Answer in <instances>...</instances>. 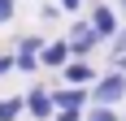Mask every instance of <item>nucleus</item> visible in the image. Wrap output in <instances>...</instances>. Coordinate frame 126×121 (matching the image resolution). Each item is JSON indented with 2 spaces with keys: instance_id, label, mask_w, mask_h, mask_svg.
<instances>
[{
  "instance_id": "f8f14e48",
  "label": "nucleus",
  "mask_w": 126,
  "mask_h": 121,
  "mask_svg": "<svg viewBox=\"0 0 126 121\" xmlns=\"http://www.w3.org/2000/svg\"><path fill=\"white\" fill-rule=\"evenodd\" d=\"M113 35H117L113 39V56H126V30H113Z\"/></svg>"
},
{
  "instance_id": "f257e3e1",
  "label": "nucleus",
  "mask_w": 126,
  "mask_h": 121,
  "mask_svg": "<svg viewBox=\"0 0 126 121\" xmlns=\"http://www.w3.org/2000/svg\"><path fill=\"white\" fill-rule=\"evenodd\" d=\"M122 99H126V73H117V69L100 82H91V91H87V104H104V108H113Z\"/></svg>"
},
{
  "instance_id": "f03ea898",
  "label": "nucleus",
  "mask_w": 126,
  "mask_h": 121,
  "mask_svg": "<svg viewBox=\"0 0 126 121\" xmlns=\"http://www.w3.org/2000/svg\"><path fill=\"white\" fill-rule=\"evenodd\" d=\"M22 108L31 112V117H35V121H48L57 104H52V91H48V86H31V95L22 99Z\"/></svg>"
},
{
  "instance_id": "2eb2a0df",
  "label": "nucleus",
  "mask_w": 126,
  "mask_h": 121,
  "mask_svg": "<svg viewBox=\"0 0 126 121\" xmlns=\"http://www.w3.org/2000/svg\"><path fill=\"white\" fill-rule=\"evenodd\" d=\"M13 69V56H0V73H9Z\"/></svg>"
},
{
  "instance_id": "dca6fc26",
  "label": "nucleus",
  "mask_w": 126,
  "mask_h": 121,
  "mask_svg": "<svg viewBox=\"0 0 126 121\" xmlns=\"http://www.w3.org/2000/svg\"><path fill=\"white\" fill-rule=\"evenodd\" d=\"M113 69H117V73H126V56H113Z\"/></svg>"
},
{
  "instance_id": "6e6552de",
  "label": "nucleus",
  "mask_w": 126,
  "mask_h": 121,
  "mask_svg": "<svg viewBox=\"0 0 126 121\" xmlns=\"http://www.w3.org/2000/svg\"><path fill=\"white\" fill-rule=\"evenodd\" d=\"M22 117V99L9 95V99H0V121H17Z\"/></svg>"
},
{
  "instance_id": "9d476101",
  "label": "nucleus",
  "mask_w": 126,
  "mask_h": 121,
  "mask_svg": "<svg viewBox=\"0 0 126 121\" xmlns=\"http://www.w3.org/2000/svg\"><path fill=\"white\" fill-rule=\"evenodd\" d=\"M87 121H122V117H117L113 108H104V104H96V108L87 112Z\"/></svg>"
},
{
  "instance_id": "4468645a",
  "label": "nucleus",
  "mask_w": 126,
  "mask_h": 121,
  "mask_svg": "<svg viewBox=\"0 0 126 121\" xmlns=\"http://www.w3.org/2000/svg\"><path fill=\"white\" fill-rule=\"evenodd\" d=\"M61 9H70V13H74V9H83V0H61Z\"/></svg>"
},
{
  "instance_id": "39448f33",
  "label": "nucleus",
  "mask_w": 126,
  "mask_h": 121,
  "mask_svg": "<svg viewBox=\"0 0 126 121\" xmlns=\"http://www.w3.org/2000/svg\"><path fill=\"white\" fill-rule=\"evenodd\" d=\"M61 69H65V82H70V86H87V82H96V69H91L83 56H70Z\"/></svg>"
},
{
  "instance_id": "20e7f679",
  "label": "nucleus",
  "mask_w": 126,
  "mask_h": 121,
  "mask_svg": "<svg viewBox=\"0 0 126 121\" xmlns=\"http://www.w3.org/2000/svg\"><path fill=\"white\" fill-rule=\"evenodd\" d=\"M35 60L44 65V69H61L65 60H70V43H65V39H57V43H44V48L35 52Z\"/></svg>"
},
{
  "instance_id": "ddd939ff",
  "label": "nucleus",
  "mask_w": 126,
  "mask_h": 121,
  "mask_svg": "<svg viewBox=\"0 0 126 121\" xmlns=\"http://www.w3.org/2000/svg\"><path fill=\"white\" fill-rule=\"evenodd\" d=\"M9 17H13V0H0V26L9 22Z\"/></svg>"
},
{
  "instance_id": "9b49d317",
  "label": "nucleus",
  "mask_w": 126,
  "mask_h": 121,
  "mask_svg": "<svg viewBox=\"0 0 126 121\" xmlns=\"http://www.w3.org/2000/svg\"><path fill=\"white\" fill-rule=\"evenodd\" d=\"M39 48H44V39H39V35H26L22 43H17V52H39Z\"/></svg>"
},
{
  "instance_id": "7ed1b4c3",
  "label": "nucleus",
  "mask_w": 126,
  "mask_h": 121,
  "mask_svg": "<svg viewBox=\"0 0 126 121\" xmlns=\"http://www.w3.org/2000/svg\"><path fill=\"white\" fill-rule=\"evenodd\" d=\"M65 43H70V56H87V52L100 43V35L91 30V22H78L74 30H70V39H65Z\"/></svg>"
},
{
  "instance_id": "1a4fd4ad",
  "label": "nucleus",
  "mask_w": 126,
  "mask_h": 121,
  "mask_svg": "<svg viewBox=\"0 0 126 121\" xmlns=\"http://www.w3.org/2000/svg\"><path fill=\"white\" fill-rule=\"evenodd\" d=\"M13 69H22V73H35V69H39L35 52H17V56H13Z\"/></svg>"
},
{
  "instance_id": "0eeeda50",
  "label": "nucleus",
  "mask_w": 126,
  "mask_h": 121,
  "mask_svg": "<svg viewBox=\"0 0 126 121\" xmlns=\"http://www.w3.org/2000/svg\"><path fill=\"white\" fill-rule=\"evenodd\" d=\"M91 30H96V35H113L117 30V17H113V9H104V4H96V9H91Z\"/></svg>"
},
{
  "instance_id": "423d86ee",
  "label": "nucleus",
  "mask_w": 126,
  "mask_h": 121,
  "mask_svg": "<svg viewBox=\"0 0 126 121\" xmlns=\"http://www.w3.org/2000/svg\"><path fill=\"white\" fill-rule=\"evenodd\" d=\"M52 104H61V108H83V104H87V91H83V86H61V91H52Z\"/></svg>"
},
{
  "instance_id": "f3484780",
  "label": "nucleus",
  "mask_w": 126,
  "mask_h": 121,
  "mask_svg": "<svg viewBox=\"0 0 126 121\" xmlns=\"http://www.w3.org/2000/svg\"><path fill=\"white\" fill-rule=\"evenodd\" d=\"M122 121H126V117H122Z\"/></svg>"
}]
</instances>
